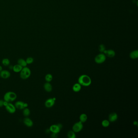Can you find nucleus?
Masks as SVG:
<instances>
[{"label":"nucleus","mask_w":138,"mask_h":138,"mask_svg":"<svg viewBox=\"0 0 138 138\" xmlns=\"http://www.w3.org/2000/svg\"><path fill=\"white\" fill-rule=\"evenodd\" d=\"M44 88L47 92H50L52 90V86L49 82L45 83L44 85Z\"/></svg>","instance_id":"obj_14"},{"label":"nucleus","mask_w":138,"mask_h":138,"mask_svg":"<svg viewBox=\"0 0 138 138\" xmlns=\"http://www.w3.org/2000/svg\"><path fill=\"white\" fill-rule=\"evenodd\" d=\"M67 136L69 138H75L76 136L73 131H70L68 132Z\"/></svg>","instance_id":"obj_23"},{"label":"nucleus","mask_w":138,"mask_h":138,"mask_svg":"<svg viewBox=\"0 0 138 138\" xmlns=\"http://www.w3.org/2000/svg\"><path fill=\"white\" fill-rule=\"evenodd\" d=\"M24 104L25 102H24L22 101H18L15 103L14 105L16 109L19 110H23L25 108Z\"/></svg>","instance_id":"obj_11"},{"label":"nucleus","mask_w":138,"mask_h":138,"mask_svg":"<svg viewBox=\"0 0 138 138\" xmlns=\"http://www.w3.org/2000/svg\"><path fill=\"white\" fill-rule=\"evenodd\" d=\"M17 64L22 66V67H27V62L24 59L20 58L17 60Z\"/></svg>","instance_id":"obj_16"},{"label":"nucleus","mask_w":138,"mask_h":138,"mask_svg":"<svg viewBox=\"0 0 138 138\" xmlns=\"http://www.w3.org/2000/svg\"><path fill=\"white\" fill-rule=\"evenodd\" d=\"M57 134L53 133V134H52V136H51V137H53V138H55V137H56Z\"/></svg>","instance_id":"obj_28"},{"label":"nucleus","mask_w":138,"mask_h":138,"mask_svg":"<svg viewBox=\"0 0 138 138\" xmlns=\"http://www.w3.org/2000/svg\"><path fill=\"white\" fill-rule=\"evenodd\" d=\"M5 109L8 113L11 114H13L16 111V107L15 105L11 103V102H9L6 106H5Z\"/></svg>","instance_id":"obj_6"},{"label":"nucleus","mask_w":138,"mask_h":138,"mask_svg":"<svg viewBox=\"0 0 138 138\" xmlns=\"http://www.w3.org/2000/svg\"><path fill=\"white\" fill-rule=\"evenodd\" d=\"M2 63L4 66H8L10 65V62L8 58H4L2 60Z\"/></svg>","instance_id":"obj_22"},{"label":"nucleus","mask_w":138,"mask_h":138,"mask_svg":"<svg viewBox=\"0 0 138 138\" xmlns=\"http://www.w3.org/2000/svg\"><path fill=\"white\" fill-rule=\"evenodd\" d=\"M9 69L10 70H13L14 66L10 65H9Z\"/></svg>","instance_id":"obj_29"},{"label":"nucleus","mask_w":138,"mask_h":138,"mask_svg":"<svg viewBox=\"0 0 138 138\" xmlns=\"http://www.w3.org/2000/svg\"><path fill=\"white\" fill-rule=\"evenodd\" d=\"M23 123L25 125L28 127H31L33 125V122L32 120L28 117H26L23 120Z\"/></svg>","instance_id":"obj_10"},{"label":"nucleus","mask_w":138,"mask_h":138,"mask_svg":"<svg viewBox=\"0 0 138 138\" xmlns=\"http://www.w3.org/2000/svg\"><path fill=\"white\" fill-rule=\"evenodd\" d=\"M10 76V73L8 70H2L1 72H0V77L2 78L6 79L9 78Z\"/></svg>","instance_id":"obj_9"},{"label":"nucleus","mask_w":138,"mask_h":138,"mask_svg":"<svg viewBox=\"0 0 138 138\" xmlns=\"http://www.w3.org/2000/svg\"><path fill=\"white\" fill-rule=\"evenodd\" d=\"M22 68L23 67L22 66L17 64L14 66L13 70L15 73H20L22 69Z\"/></svg>","instance_id":"obj_15"},{"label":"nucleus","mask_w":138,"mask_h":138,"mask_svg":"<svg viewBox=\"0 0 138 138\" xmlns=\"http://www.w3.org/2000/svg\"><path fill=\"white\" fill-rule=\"evenodd\" d=\"M20 73V77L22 80H27L31 75V70L29 68L27 67H23Z\"/></svg>","instance_id":"obj_3"},{"label":"nucleus","mask_w":138,"mask_h":138,"mask_svg":"<svg viewBox=\"0 0 138 138\" xmlns=\"http://www.w3.org/2000/svg\"><path fill=\"white\" fill-rule=\"evenodd\" d=\"M4 100H0V107H2L4 106Z\"/></svg>","instance_id":"obj_27"},{"label":"nucleus","mask_w":138,"mask_h":138,"mask_svg":"<svg viewBox=\"0 0 138 138\" xmlns=\"http://www.w3.org/2000/svg\"><path fill=\"white\" fill-rule=\"evenodd\" d=\"M105 50V47L103 44H101L99 46V50L100 52H103Z\"/></svg>","instance_id":"obj_26"},{"label":"nucleus","mask_w":138,"mask_h":138,"mask_svg":"<svg viewBox=\"0 0 138 138\" xmlns=\"http://www.w3.org/2000/svg\"><path fill=\"white\" fill-rule=\"evenodd\" d=\"M81 89V85L80 83H75L73 86V90L75 92H78Z\"/></svg>","instance_id":"obj_18"},{"label":"nucleus","mask_w":138,"mask_h":138,"mask_svg":"<svg viewBox=\"0 0 138 138\" xmlns=\"http://www.w3.org/2000/svg\"><path fill=\"white\" fill-rule=\"evenodd\" d=\"M106 59V56L105 54H100L96 56L95 61L97 63L101 64L104 62Z\"/></svg>","instance_id":"obj_5"},{"label":"nucleus","mask_w":138,"mask_h":138,"mask_svg":"<svg viewBox=\"0 0 138 138\" xmlns=\"http://www.w3.org/2000/svg\"><path fill=\"white\" fill-rule=\"evenodd\" d=\"M79 83L84 86H88L91 84L92 81L90 77L87 75H82L78 79Z\"/></svg>","instance_id":"obj_1"},{"label":"nucleus","mask_w":138,"mask_h":138,"mask_svg":"<svg viewBox=\"0 0 138 138\" xmlns=\"http://www.w3.org/2000/svg\"><path fill=\"white\" fill-rule=\"evenodd\" d=\"M17 98L16 94L13 92L9 91L6 92L4 96V100L8 102L14 101Z\"/></svg>","instance_id":"obj_2"},{"label":"nucleus","mask_w":138,"mask_h":138,"mask_svg":"<svg viewBox=\"0 0 138 138\" xmlns=\"http://www.w3.org/2000/svg\"><path fill=\"white\" fill-rule=\"evenodd\" d=\"M62 127V125L60 124H59L57 125H52L50 127V131L52 133L58 134L60 132V130Z\"/></svg>","instance_id":"obj_4"},{"label":"nucleus","mask_w":138,"mask_h":138,"mask_svg":"<svg viewBox=\"0 0 138 138\" xmlns=\"http://www.w3.org/2000/svg\"><path fill=\"white\" fill-rule=\"evenodd\" d=\"M55 98H50L47 99L45 102V105L47 108H50L53 107L55 104Z\"/></svg>","instance_id":"obj_8"},{"label":"nucleus","mask_w":138,"mask_h":138,"mask_svg":"<svg viewBox=\"0 0 138 138\" xmlns=\"http://www.w3.org/2000/svg\"><path fill=\"white\" fill-rule=\"evenodd\" d=\"M53 79V76L50 74H47L45 76V80L47 82H51Z\"/></svg>","instance_id":"obj_21"},{"label":"nucleus","mask_w":138,"mask_h":138,"mask_svg":"<svg viewBox=\"0 0 138 138\" xmlns=\"http://www.w3.org/2000/svg\"><path fill=\"white\" fill-rule=\"evenodd\" d=\"M2 70V66L0 65V72H1Z\"/></svg>","instance_id":"obj_30"},{"label":"nucleus","mask_w":138,"mask_h":138,"mask_svg":"<svg viewBox=\"0 0 138 138\" xmlns=\"http://www.w3.org/2000/svg\"><path fill=\"white\" fill-rule=\"evenodd\" d=\"M118 118L117 114L116 113H110L109 116V120L110 122H114L116 121Z\"/></svg>","instance_id":"obj_13"},{"label":"nucleus","mask_w":138,"mask_h":138,"mask_svg":"<svg viewBox=\"0 0 138 138\" xmlns=\"http://www.w3.org/2000/svg\"><path fill=\"white\" fill-rule=\"evenodd\" d=\"M27 63L28 65H30L32 64L34 62V59L32 57H28L26 60Z\"/></svg>","instance_id":"obj_25"},{"label":"nucleus","mask_w":138,"mask_h":138,"mask_svg":"<svg viewBox=\"0 0 138 138\" xmlns=\"http://www.w3.org/2000/svg\"><path fill=\"white\" fill-rule=\"evenodd\" d=\"M130 57L132 59H137L138 57V51L137 50L131 52L130 54Z\"/></svg>","instance_id":"obj_17"},{"label":"nucleus","mask_w":138,"mask_h":138,"mask_svg":"<svg viewBox=\"0 0 138 138\" xmlns=\"http://www.w3.org/2000/svg\"><path fill=\"white\" fill-rule=\"evenodd\" d=\"M110 124L109 121L107 120H104L102 122V125L104 127H107L109 126Z\"/></svg>","instance_id":"obj_24"},{"label":"nucleus","mask_w":138,"mask_h":138,"mask_svg":"<svg viewBox=\"0 0 138 138\" xmlns=\"http://www.w3.org/2000/svg\"><path fill=\"white\" fill-rule=\"evenodd\" d=\"M23 114L26 117L29 116L30 114V109L27 107L23 109Z\"/></svg>","instance_id":"obj_19"},{"label":"nucleus","mask_w":138,"mask_h":138,"mask_svg":"<svg viewBox=\"0 0 138 138\" xmlns=\"http://www.w3.org/2000/svg\"><path fill=\"white\" fill-rule=\"evenodd\" d=\"M81 122H77L74 125L73 127V131L75 132H78L83 129V125Z\"/></svg>","instance_id":"obj_7"},{"label":"nucleus","mask_w":138,"mask_h":138,"mask_svg":"<svg viewBox=\"0 0 138 138\" xmlns=\"http://www.w3.org/2000/svg\"><path fill=\"white\" fill-rule=\"evenodd\" d=\"M134 124L135 125H137V122H134Z\"/></svg>","instance_id":"obj_31"},{"label":"nucleus","mask_w":138,"mask_h":138,"mask_svg":"<svg viewBox=\"0 0 138 138\" xmlns=\"http://www.w3.org/2000/svg\"><path fill=\"white\" fill-rule=\"evenodd\" d=\"M87 115L86 114H84V113L81 114L80 116V120L82 123H84V122H85L87 120Z\"/></svg>","instance_id":"obj_20"},{"label":"nucleus","mask_w":138,"mask_h":138,"mask_svg":"<svg viewBox=\"0 0 138 138\" xmlns=\"http://www.w3.org/2000/svg\"><path fill=\"white\" fill-rule=\"evenodd\" d=\"M103 53L106 54L107 56L110 58H113V57L115 56V51L112 50H105Z\"/></svg>","instance_id":"obj_12"}]
</instances>
